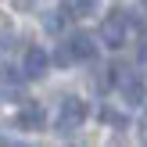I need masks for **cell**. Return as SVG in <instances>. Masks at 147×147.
<instances>
[{"label":"cell","instance_id":"9c48e42d","mask_svg":"<svg viewBox=\"0 0 147 147\" xmlns=\"http://www.w3.org/2000/svg\"><path fill=\"white\" fill-rule=\"evenodd\" d=\"M100 119H104L108 126H115V129H122V126H126V119H122L119 111H111V108H100Z\"/></svg>","mask_w":147,"mask_h":147},{"label":"cell","instance_id":"3957f363","mask_svg":"<svg viewBox=\"0 0 147 147\" xmlns=\"http://www.w3.org/2000/svg\"><path fill=\"white\" fill-rule=\"evenodd\" d=\"M122 76H119V90H122V97L129 100V104H144L147 100V86H144V79L136 76V72H126V68H119Z\"/></svg>","mask_w":147,"mask_h":147},{"label":"cell","instance_id":"6da1fadb","mask_svg":"<svg viewBox=\"0 0 147 147\" xmlns=\"http://www.w3.org/2000/svg\"><path fill=\"white\" fill-rule=\"evenodd\" d=\"M126 40H129V14L126 11H111L100 22V43L119 50V47H126Z\"/></svg>","mask_w":147,"mask_h":147},{"label":"cell","instance_id":"30bf717a","mask_svg":"<svg viewBox=\"0 0 147 147\" xmlns=\"http://www.w3.org/2000/svg\"><path fill=\"white\" fill-rule=\"evenodd\" d=\"M14 4H18V7H29V0H14Z\"/></svg>","mask_w":147,"mask_h":147},{"label":"cell","instance_id":"8992f818","mask_svg":"<svg viewBox=\"0 0 147 147\" xmlns=\"http://www.w3.org/2000/svg\"><path fill=\"white\" fill-rule=\"evenodd\" d=\"M18 126L22 129H43V108L40 104H22V111H18Z\"/></svg>","mask_w":147,"mask_h":147},{"label":"cell","instance_id":"52a82bcc","mask_svg":"<svg viewBox=\"0 0 147 147\" xmlns=\"http://www.w3.org/2000/svg\"><path fill=\"white\" fill-rule=\"evenodd\" d=\"M97 4H100V0H68V11L76 14V18H83V14H93V11H97Z\"/></svg>","mask_w":147,"mask_h":147},{"label":"cell","instance_id":"7a4b0ae2","mask_svg":"<svg viewBox=\"0 0 147 147\" xmlns=\"http://www.w3.org/2000/svg\"><path fill=\"white\" fill-rule=\"evenodd\" d=\"M86 104L79 97H65L61 100V115H57V133H76L79 126L86 122Z\"/></svg>","mask_w":147,"mask_h":147},{"label":"cell","instance_id":"ba28073f","mask_svg":"<svg viewBox=\"0 0 147 147\" xmlns=\"http://www.w3.org/2000/svg\"><path fill=\"white\" fill-rule=\"evenodd\" d=\"M61 25H65L61 11H47L43 14V29H47V32H61Z\"/></svg>","mask_w":147,"mask_h":147},{"label":"cell","instance_id":"5b68a950","mask_svg":"<svg viewBox=\"0 0 147 147\" xmlns=\"http://www.w3.org/2000/svg\"><path fill=\"white\" fill-rule=\"evenodd\" d=\"M65 47L72 50V57H76V61H90V57L97 54V43H93L90 32H76L68 43H65Z\"/></svg>","mask_w":147,"mask_h":147},{"label":"cell","instance_id":"277c9868","mask_svg":"<svg viewBox=\"0 0 147 147\" xmlns=\"http://www.w3.org/2000/svg\"><path fill=\"white\" fill-rule=\"evenodd\" d=\"M47 65H50L47 50H43V47H29V50H25V65H22V72H25V79H40V76H47Z\"/></svg>","mask_w":147,"mask_h":147}]
</instances>
